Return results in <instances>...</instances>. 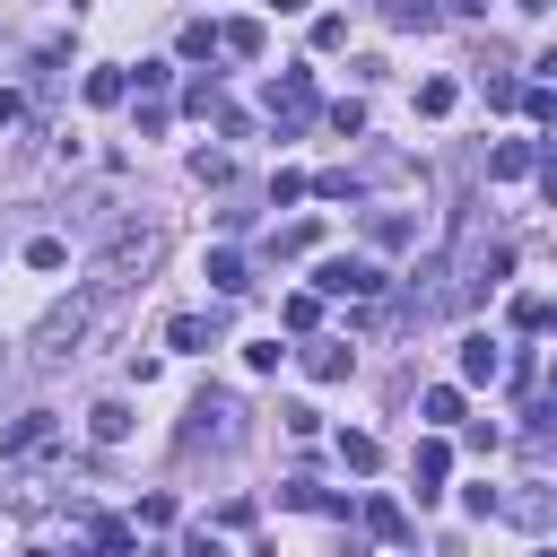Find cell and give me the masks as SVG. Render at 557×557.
<instances>
[{
    "instance_id": "52a82bcc",
    "label": "cell",
    "mask_w": 557,
    "mask_h": 557,
    "mask_svg": "<svg viewBox=\"0 0 557 557\" xmlns=\"http://www.w3.org/2000/svg\"><path fill=\"white\" fill-rule=\"evenodd\" d=\"M52 435H61V418H52V409H26V418L0 435V453H9V461H35V453H52Z\"/></svg>"
},
{
    "instance_id": "ffe728a7",
    "label": "cell",
    "mask_w": 557,
    "mask_h": 557,
    "mask_svg": "<svg viewBox=\"0 0 557 557\" xmlns=\"http://www.w3.org/2000/svg\"><path fill=\"white\" fill-rule=\"evenodd\" d=\"M357 513H366V531H374V540H409V513H400L392 496H366Z\"/></svg>"
},
{
    "instance_id": "5b68a950",
    "label": "cell",
    "mask_w": 557,
    "mask_h": 557,
    "mask_svg": "<svg viewBox=\"0 0 557 557\" xmlns=\"http://www.w3.org/2000/svg\"><path fill=\"white\" fill-rule=\"evenodd\" d=\"M270 122H278V131H305V122H313V70L270 78Z\"/></svg>"
},
{
    "instance_id": "8992f818",
    "label": "cell",
    "mask_w": 557,
    "mask_h": 557,
    "mask_svg": "<svg viewBox=\"0 0 557 557\" xmlns=\"http://www.w3.org/2000/svg\"><path fill=\"white\" fill-rule=\"evenodd\" d=\"M409 479H418V505H435V496H444V479H453V444H444V435H418Z\"/></svg>"
},
{
    "instance_id": "5bb4252c",
    "label": "cell",
    "mask_w": 557,
    "mask_h": 557,
    "mask_svg": "<svg viewBox=\"0 0 557 557\" xmlns=\"http://www.w3.org/2000/svg\"><path fill=\"white\" fill-rule=\"evenodd\" d=\"M209 287H218V296H244V287H252V270H244V252H235V244H218V252H209Z\"/></svg>"
},
{
    "instance_id": "74e56055",
    "label": "cell",
    "mask_w": 557,
    "mask_h": 557,
    "mask_svg": "<svg viewBox=\"0 0 557 557\" xmlns=\"http://www.w3.org/2000/svg\"><path fill=\"white\" fill-rule=\"evenodd\" d=\"M174 557H226V540H218V531H209V522H200V531H191V540H183V548H174Z\"/></svg>"
},
{
    "instance_id": "cb8c5ba5",
    "label": "cell",
    "mask_w": 557,
    "mask_h": 557,
    "mask_svg": "<svg viewBox=\"0 0 557 557\" xmlns=\"http://www.w3.org/2000/svg\"><path fill=\"white\" fill-rule=\"evenodd\" d=\"M183 113H200V122H218V113H226V96H218V78H191V87H183Z\"/></svg>"
},
{
    "instance_id": "83f0119b",
    "label": "cell",
    "mask_w": 557,
    "mask_h": 557,
    "mask_svg": "<svg viewBox=\"0 0 557 557\" xmlns=\"http://www.w3.org/2000/svg\"><path fill=\"white\" fill-rule=\"evenodd\" d=\"M26 270H70V244H61V235H35V244H26Z\"/></svg>"
},
{
    "instance_id": "2e32d148",
    "label": "cell",
    "mask_w": 557,
    "mask_h": 557,
    "mask_svg": "<svg viewBox=\"0 0 557 557\" xmlns=\"http://www.w3.org/2000/svg\"><path fill=\"white\" fill-rule=\"evenodd\" d=\"M87 540H96L104 557H131V548H139V531H131L122 513H87Z\"/></svg>"
},
{
    "instance_id": "3957f363",
    "label": "cell",
    "mask_w": 557,
    "mask_h": 557,
    "mask_svg": "<svg viewBox=\"0 0 557 557\" xmlns=\"http://www.w3.org/2000/svg\"><path fill=\"white\" fill-rule=\"evenodd\" d=\"M383 287H392V278H383L366 252H331V261L313 270V287H305V296H357V305H374Z\"/></svg>"
},
{
    "instance_id": "f1b7e54d",
    "label": "cell",
    "mask_w": 557,
    "mask_h": 557,
    "mask_svg": "<svg viewBox=\"0 0 557 557\" xmlns=\"http://www.w3.org/2000/svg\"><path fill=\"white\" fill-rule=\"evenodd\" d=\"M278 322H287V331H305V339H313V322H322V296H287V305H278Z\"/></svg>"
},
{
    "instance_id": "4fadbf2b",
    "label": "cell",
    "mask_w": 557,
    "mask_h": 557,
    "mask_svg": "<svg viewBox=\"0 0 557 557\" xmlns=\"http://www.w3.org/2000/svg\"><path fill=\"white\" fill-rule=\"evenodd\" d=\"M496 374H505V348H496L487 331H470V339H461V383H496Z\"/></svg>"
},
{
    "instance_id": "8d00e7d4",
    "label": "cell",
    "mask_w": 557,
    "mask_h": 557,
    "mask_svg": "<svg viewBox=\"0 0 557 557\" xmlns=\"http://www.w3.org/2000/svg\"><path fill=\"white\" fill-rule=\"evenodd\" d=\"M278 418H287V435H313V426H322V409H313V400H287Z\"/></svg>"
},
{
    "instance_id": "8fae6325",
    "label": "cell",
    "mask_w": 557,
    "mask_h": 557,
    "mask_svg": "<svg viewBox=\"0 0 557 557\" xmlns=\"http://www.w3.org/2000/svg\"><path fill=\"white\" fill-rule=\"evenodd\" d=\"M522 174H540V139H505V148H487V183H522Z\"/></svg>"
},
{
    "instance_id": "d6986e66",
    "label": "cell",
    "mask_w": 557,
    "mask_h": 557,
    "mask_svg": "<svg viewBox=\"0 0 557 557\" xmlns=\"http://www.w3.org/2000/svg\"><path fill=\"white\" fill-rule=\"evenodd\" d=\"M278 505H305V513H348V496H331V487H313V479H287V487H278Z\"/></svg>"
},
{
    "instance_id": "d590c367",
    "label": "cell",
    "mask_w": 557,
    "mask_h": 557,
    "mask_svg": "<svg viewBox=\"0 0 557 557\" xmlns=\"http://www.w3.org/2000/svg\"><path fill=\"white\" fill-rule=\"evenodd\" d=\"M383 17H392V26H435V9H426V0H392Z\"/></svg>"
},
{
    "instance_id": "603a6c76",
    "label": "cell",
    "mask_w": 557,
    "mask_h": 557,
    "mask_svg": "<svg viewBox=\"0 0 557 557\" xmlns=\"http://www.w3.org/2000/svg\"><path fill=\"white\" fill-rule=\"evenodd\" d=\"M453 104H461V87H453V78H418V113H426V122H444Z\"/></svg>"
},
{
    "instance_id": "30bf717a",
    "label": "cell",
    "mask_w": 557,
    "mask_h": 557,
    "mask_svg": "<svg viewBox=\"0 0 557 557\" xmlns=\"http://www.w3.org/2000/svg\"><path fill=\"white\" fill-rule=\"evenodd\" d=\"M218 331H226V313H218V305H209V313H174V322H165V339H174L183 357H200V348H218Z\"/></svg>"
},
{
    "instance_id": "e575fe53",
    "label": "cell",
    "mask_w": 557,
    "mask_h": 557,
    "mask_svg": "<svg viewBox=\"0 0 557 557\" xmlns=\"http://www.w3.org/2000/svg\"><path fill=\"white\" fill-rule=\"evenodd\" d=\"M287 200H305V174H296V165H278V174H270V209H287Z\"/></svg>"
},
{
    "instance_id": "f35d334b",
    "label": "cell",
    "mask_w": 557,
    "mask_h": 557,
    "mask_svg": "<svg viewBox=\"0 0 557 557\" xmlns=\"http://www.w3.org/2000/svg\"><path fill=\"white\" fill-rule=\"evenodd\" d=\"M17 113H26V96H9V87H0V122H17Z\"/></svg>"
},
{
    "instance_id": "ac0fdd59",
    "label": "cell",
    "mask_w": 557,
    "mask_h": 557,
    "mask_svg": "<svg viewBox=\"0 0 557 557\" xmlns=\"http://www.w3.org/2000/svg\"><path fill=\"white\" fill-rule=\"evenodd\" d=\"M505 322H513L522 339H540V331H548V296H540V287H522V296L505 305Z\"/></svg>"
},
{
    "instance_id": "d4e9b609",
    "label": "cell",
    "mask_w": 557,
    "mask_h": 557,
    "mask_svg": "<svg viewBox=\"0 0 557 557\" xmlns=\"http://www.w3.org/2000/svg\"><path fill=\"white\" fill-rule=\"evenodd\" d=\"M122 96H131L122 70H87V104H122Z\"/></svg>"
},
{
    "instance_id": "1f68e13d",
    "label": "cell",
    "mask_w": 557,
    "mask_h": 557,
    "mask_svg": "<svg viewBox=\"0 0 557 557\" xmlns=\"http://www.w3.org/2000/svg\"><path fill=\"white\" fill-rule=\"evenodd\" d=\"M505 383L531 392V383H540V348H513V357H505Z\"/></svg>"
},
{
    "instance_id": "f546056e",
    "label": "cell",
    "mask_w": 557,
    "mask_h": 557,
    "mask_svg": "<svg viewBox=\"0 0 557 557\" xmlns=\"http://www.w3.org/2000/svg\"><path fill=\"white\" fill-rule=\"evenodd\" d=\"M209 52H218V26L191 17V26H183V61H209Z\"/></svg>"
},
{
    "instance_id": "44dd1931",
    "label": "cell",
    "mask_w": 557,
    "mask_h": 557,
    "mask_svg": "<svg viewBox=\"0 0 557 557\" xmlns=\"http://www.w3.org/2000/svg\"><path fill=\"white\" fill-rule=\"evenodd\" d=\"M418 418H426V426H461V383H435V392L418 400Z\"/></svg>"
},
{
    "instance_id": "277c9868",
    "label": "cell",
    "mask_w": 557,
    "mask_h": 557,
    "mask_svg": "<svg viewBox=\"0 0 557 557\" xmlns=\"http://www.w3.org/2000/svg\"><path fill=\"white\" fill-rule=\"evenodd\" d=\"M183 444H218V453H226V444H244V400L209 383V392L191 400V426H183Z\"/></svg>"
},
{
    "instance_id": "d6a6232c",
    "label": "cell",
    "mask_w": 557,
    "mask_h": 557,
    "mask_svg": "<svg viewBox=\"0 0 557 557\" xmlns=\"http://www.w3.org/2000/svg\"><path fill=\"white\" fill-rule=\"evenodd\" d=\"M339 461H348V470H374L383 444H374V435H339Z\"/></svg>"
},
{
    "instance_id": "e0dca14e",
    "label": "cell",
    "mask_w": 557,
    "mask_h": 557,
    "mask_svg": "<svg viewBox=\"0 0 557 557\" xmlns=\"http://www.w3.org/2000/svg\"><path fill=\"white\" fill-rule=\"evenodd\" d=\"M366 235H374L383 252H400V244H418V218H400V209H374V218H366Z\"/></svg>"
},
{
    "instance_id": "9c48e42d",
    "label": "cell",
    "mask_w": 557,
    "mask_h": 557,
    "mask_svg": "<svg viewBox=\"0 0 557 557\" xmlns=\"http://www.w3.org/2000/svg\"><path fill=\"white\" fill-rule=\"evenodd\" d=\"M496 513L522 522V531H548V513H557V505H548V479H522L513 496H496Z\"/></svg>"
},
{
    "instance_id": "7402d4cb",
    "label": "cell",
    "mask_w": 557,
    "mask_h": 557,
    "mask_svg": "<svg viewBox=\"0 0 557 557\" xmlns=\"http://www.w3.org/2000/svg\"><path fill=\"white\" fill-rule=\"evenodd\" d=\"M122 78H139V104H165V87H174V61H139V70H122Z\"/></svg>"
},
{
    "instance_id": "4316f807",
    "label": "cell",
    "mask_w": 557,
    "mask_h": 557,
    "mask_svg": "<svg viewBox=\"0 0 557 557\" xmlns=\"http://www.w3.org/2000/svg\"><path fill=\"white\" fill-rule=\"evenodd\" d=\"M313 244H322V226H278V235H270L278 261H296V252H313Z\"/></svg>"
},
{
    "instance_id": "9a60e30c",
    "label": "cell",
    "mask_w": 557,
    "mask_h": 557,
    "mask_svg": "<svg viewBox=\"0 0 557 557\" xmlns=\"http://www.w3.org/2000/svg\"><path fill=\"white\" fill-rule=\"evenodd\" d=\"M131 426H139V418H131V400H96V409H87V435H96V444H122Z\"/></svg>"
},
{
    "instance_id": "7c38bea8",
    "label": "cell",
    "mask_w": 557,
    "mask_h": 557,
    "mask_svg": "<svg viewBox=\"0 0 557 557\" xmlns=\"http://www.w3.org/2000/svg\"><path fill=\"white\" fill-rule=\"evenodd\" d=\"M261 44H270L261 17H226V26H218V52H226V61H261Z\"/></svg>"
},
{
    "instance_id": "7a4b0ae2",
    "label": "cell",
    "mask_w": 557,
    "mask_h": 557,
    "mask_svg": "<svg viewBox=\"0 0 557 557\" xmlns=\"http://www.w3.org/2000/svg\"><path fill=\"white\" fill-rule=\"evenodd\" d=\"M87 322H96V296L78 287L70 305H52V313L35 322V366H70V357H78V339H87Z\"/></svg>"
},
{
    "instance_id": "836d02e7",
    "label": "cell",
    "mask_w": 557,
    "mask_h": 557,
    "mask_svg": "<svg viewBox=\"0 0 557 557\" xmlns=\"http://www.w3.org/2000/svg\"><path fill=\"white\" fill-rule=\"evenodd\" d=\"M131 531H174V496H139V522Z\"/></svg>"
},
{
    "instance_id": "4dcf8cb0",
    "label": "cell",
    "mask_w": 557,
    "mask_h": 557,
    "mask_svg": "<svg viewBox=\"0 0 557 557\" xmlns=\"http://www.w3.org/2000/svg\"><path fill=\"white\" fill-rule=\"evenodd\" d=\"M331 131H339V139H366V104L339 96V104H331Z\"/></svg>"
},
{
    "instance_id": "6da1fadb",
    "label": "cell",
    "mask_w": 557,
    "mask_h": 557,
    "mask_svg": "<svg viewBox=\"0 0 557 557\" xmlns=\"http://www.w3.org/2000/svg\"><path fill=\"white\" fill-rule=\"evenodd\" d=\"M157 252H165V226H157V218H122V226H104V244H96V261H87V296H122L131 278L157 270Z\"/></svg>"
},
{
    "instance_id": "484cf974",
    "label": "cell",
    "mask_w": 557,
    "mask_h": 557,
    "mask_svg": "<svg viewBox=\"0 0 557 557\" xmlns=\"http://www.w3.org/2000/svg\"><path fill=\"white\" fill-rule=\"evenodd\" d=\"M513 104H522V113H531V131H548V122H557V87H522V96H513Z\"/></svg>"
},
{
    "instance_id": "ba28073f",
    "label": "cell",
    "mask_w": 557,
    "mask_h": 557,
    "mask_svg": "<svg viewBox=\"0 0 557 557\" xmlns=\"http://www.w3.org/2000/svg\"><path fill=\"white\" fill-rule=\"evenodd\" d=\"M296 366H305L313 383H348V366H357V348H348V339H305V348H296Z\"/></svg>"
}]
</instances>
